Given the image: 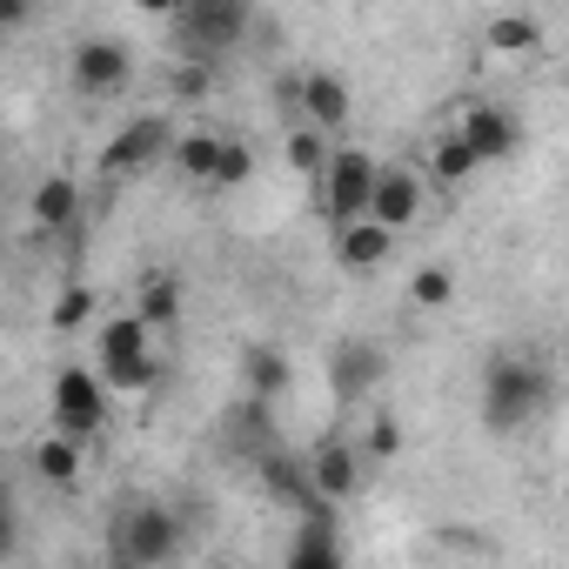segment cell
<instances>
[{
    "instance_id": "25",
    "label": "cell",
    "mask_w": 569,
    "mask_h": 569,
    "mask_svg": "<svg viewBox=\"0 0 569 569\" xmlns=\"http://www.w3.org/2000/svg\"><path fill=\"white\" fill-rule=\"evenodd\" d=\"M281 154H289V168H296V174H322V161L336 154V141L296 121V128H289V141H281Z\"/></svg>"
},
{
    "instance_id": "4",
    "label": "cell",
    "mask_w": 569,
    "mask_h": 569,
    "mask_svg": "<svg viewBox=\"0 0 569 569\" xmlns=\"http://www.w3.org/2000/svg\"><path fill=\"white\" fill-rule=\"evenodd\" d=\"M168 28H174V61L214 68L221 54H234L254 34V8H241V0H194V8H181Z\"/></svg>"
},
{
    "instance_id": "2",
    "label": "cell",
    "mask_w": 569,
    "mask_h": 569,
    "mask_svg": "<svg viewBox=\"0 0 569 569\" xmlns=\"http://www.w3.org/2000/svg\"><path fill=\"white\" fill-rule=\"evenodd\" d=\"M181 536H188L181 509L141 496V502H128V509L108 522V569H161V562H174Z\"/></svg>"
},
{
    "instance_id": "7",
    "label": "cell",
    "mask_w": 569,
    "mask_h": 569,
    "mask_svg": "<svg viewBox=\"0 0 569 569\" xmlns=\"http://www.w3.org/2000/svg\"><path fill=\"white\" fill-rule=\"evenodd\" d=\"M128 74H134V48H128L121 34H88V41H74V54H68V81H74V94H88V101L121 94Z\"/></svg>"
},
{
    "instance_id": "26",
    "label": "cell",
    "mask_w": 569,
    "mask_h": 569,
    "mask_svg": "<svg viewBox=\"0 0 569 569\" xmlns=\"http://www.w3.org/2000/svg\"><path fill=\"white\" fill-rule=\"evenodd\" d=\"M228 429H234V442H241L254 462H261L268 449H281V442H274V429H268V409H261V402H241V409L228 416Z\"/></svg>"
},
{
    "instance_id": "20",
    "label": "cell",
    "mask_w": 569,
    "mask_h": 569,
    "mask_svg": "<svg viewBox=\"0 0 569 569\" xmlns=\"http://www.w3.org/2000/svg\"><path fill=\"white\" fill-rule=\"evenodd\" d=\"M449 302H456V268H449V261H422V268L409 274V309L436 316V309H449Z\"/></svg>"
},
{
    "instance_id": "17",
    "label": "cell",
    "mask_w": 569,
    "mask_h": 569,
    "mask_svg": "<svg viewBox=\"0 0 569 569\" xmlns=\"http://www.w3.org/2000/svg\"><path fill=\"white\" fill-rule=\"evenodd\" d=\"M81 469H88V449H74L68 436H34L28 442V476L41 482V489H74L81 482Z\"/></svg>"
},
{
    "instance_id": "21",
    "label": "cell",
    "mask_w": 569,
    "mask_h": 569,
    "mask_svg": "<svg viewBox=\"0 0 569 569\" xmlns=\"http://www.w3.org/2000/svg\"><path fill=\"white\" fill-rule=\"evenodd\" d=\"M489 48L496 54H536L542 48V21L536 14H489Z\"/></svg>"
},
{
    "instance_id": "16",
    "label": "cell",
    "mask_w": 569,
    "mask_h": 569,
    "mask_svg": "<svg viewBox=\"0 0 569 569\" xmlns=\"http://www.w3.org/2000/svg\"><path fill=\"white\" fill-rule=\"evenodd\" d=\"M289 382H296V362L281 356L274 342H248L241 349V389H248V402H274V396H289Z\"/></svg>"
},
{
    "instance_id": "18",
    "label": "cell",
    "mask_w": 569,
    "mask_h": 569,
    "mask_svg": "<svg viewBox=\"0 0 569 569\" xmlns=\"http://www.w3.org/2000/svg\"><path fill=\"white\" fill-rule=\"evenodd\" d=\"M389 254H396V234H389V228H376V221H349V228H336V261H342L349 274H376Z\"/></svg>"
},
{
    "instance_id": "30",
    "label": "cell",
    "mask_w": 569,
    "mask_h": 569,
    "mask_svg": "<svg viewBox=\"0 0 569 569\" xmlns=\"http://www.w3.org/2000/svg\"><path fill=\"white\" fill-rule=\"evenodd\" d=\"M88 316H94V289H68L48 322H54V329H88Z\"/></svg>"
},
{
    "instance_id": "1",
    "label": "cell",
    "mask_w": 569,
    "mask_h": 569,
    "mask_svg": "<svg viewBox=\"0 0 569 569\" xmlns=\"http://www.w3.org/2000/svg\"><path fill=\"white\" fill-rule=\"evenodd\" d=\"M556 402V376L536 356H496L482 369V429L489 436H522L549 416Z\"/></svg>"
},
{
    "instance_id": "23",
    "label": "cell",
    "mask_w": 569,
    "mask_h": 569,
    "mask_svg": "<svg viewBox=\"0 0 569 569\" xmlns=\"http://www.w3.org/2000/svg\"><path fill=\"white\" fill-rule=\"evenodd\" d=\"M416 174H422V181H442V188H456V181H469V174H476V161H469V148H462L456 134H442Z\"/></svg>"
},
{
    "instance_id": "8",
    "label": "cell",
    "mask_w": 569,
    "mask_h": 569,
    "mask_svg": "<svg viewBox=\"0 0 569 569\" xmlns=\"http://www.w3.org/2000/svg\"><path fill=\"white\" fill-rule=\"evenodd\" d=\"M449 134L469 148L476 168H482V161H509V154H522V114L502 108V101H469V108L456 114Z\"/></svg>"
},
{
    "instance_id": "31",
    "label": "cell",
    "mask_w": 569,
    "mask_h": 569,
    "mask_svg": "<svg viewBox=\"0 0 569 569\" xmlns=\"http://www.w3.org/2000/svg\"><path fill=\"white\" fill-rule=\"evenodd\" d=\"M214 88V68H201V61H174V94L181 101H201Z\"/></svg>"
},
{
    "instance_id": "29",
    "label": "cell",
    "mask_w": 569,
    "mask_h": 569,
    "mask_svg": "<svg viewBox=\"0 0 569 569\" xmlns=\"http://www.w3.org/2000/svg\"><path fill=\"white\" fill-rule=\"evenodd\" d=\"M14 549H21V509H14V482L0 476V569L14 562Z\"/></svg>"
},
{
    "instance_id": "11",
    "label": "cell",
    "mask_w": 569,
    "mask_h": 569,
    "mask_svg": "<svg viewBox=\"0 0 569 569\" xmlns=\"http://www.w3.org/2000/svg\"><path fill=\"white\" fill-rule=\"evenodd\" d=\"M422 208H429V181H422L409 161H382L376 194H369V221L389 228V234H402V228L422 221Z\"/></svg>"
},
{
    "instance_id": "27",
    "label": "cell",
    "mask_w": 569,
    "mask_h": 569,
    "mask_svg": "<svg viewBox=\"0 0 569 569\" xmlns=\"http://www.w3.org/2000/svg\"><path fill=\"white\" fill-rule=\"evenodd\" d=\"M248 174H254V148H248V141H221V154H214V174H208V181H214V188H241Z\"/></svg>"
},
{
    "instance_id": "13",
    "label": "cell",
    "mask_w": 569,
    "mask_h": 569,
    "mask_svg": "<svg viewBox=\"0 0 569 569\" xmlns=\"http://www.w3.org/2000/svg\"><path fill=\"white\" fill-rule=\"evenodd\" d=\"M296 108H302V128H316V134L336 141L349 128V114H356V94H349V81L336 68H309L296 81Z\"/></svg>"
},
{
    "instance_id": "5",
    "label": "cell",
    "mask_w": 569,
    "mask_h": 569,
    "mask_svg": "<svg viewBox=\"0 0 569 569\" xmlns=\"http://www.w3.org/2000/svg\"><path fill=\"white\" fill-rule=\"evenodd\" d=\"M48 409H54V436H68L74 449H88V442L108 429V389H101V376H94L88 362L54 369V396H48Z\"/></svg>"
},
{
    "instance_id": "28",
    "label": "cell",
    "mask_w": 569,
    "mask_h": 569,
    "mask_svg": "<svg viewBox=\"0 0 569 569\" xmlns=\"http://www.w3.org/2000/svg\"><path fill=\"white\" fill-rule=\"evenodd\" d=\"M356 449H362V462H369V456H376V462L402 456V422H396V416H376V422H369V436H362Z\"/></svg>"
},
{
    "instance_id": "15",
    "label": "cell",
    "mask_w": 569,
    "mask_h": 569,
    "mask_svg": "<svg viewBox=\"0 0 569 569\" xmlns=\"http://www.w3.org/2000/svg\"><path fill=\"white\" fill-rule=\"evenodd\" d=\"M281 569H349V556H342V542H336V516H302L296 536H289Z\"/></svg>"
},
{
    "instance_id": "10",
    "label": "cell",
    "mask_w": 569,
    "mask_h": 569,
    "mask_svg": "<svg viewBox=\"0 0 569 569\" xmlns=\"http://www.w3.org/2000/svg\"><path fill=\"white\" fill-rule=\"evenodd\" d=\"M302 469H309V496H316L322 509H342V502H356V496L369 489V462H362V449L342 442V436H329Z\"/></svg>"
},
{
    "instance_id": "9",
    "label": "cell",
    "mask_w": 569,
    "mask_h": 569,
    "mask_svg": "<svg viewBox=\"0 0 569 569\" xmlns=\"http://www.w3.org/2000/svg\"><path fill=\"white\" fill-rule=\"evenodd\" d=\"M168 148H174V121H168V114H134V121L101 148V174H108V181H128V174L168 161Z\"/></svg>"
},
{
    "instance_id": "6",
    "label": "cell",
    "mask_w": 569,
    "mask_h": 569,
    "mask_svg": "<svg viewBox=\"0 0 569 569\" xmlns=\"http://www.w3.org/2000/svg\"><path fill=\"white\" fill-rule=\"evenodd\" d=\"M376 174H382V161L369 154V148H336L329 161H322V214L336 221V228H349V221H369V194H376Z\"/></svg>"
},
{
    "instance_id": "24",
    "label": "cell",
    "mask_w": 569,
    "mask_h": 569,
    "mask_svg": "<svg viewBox=\"0 0 569 569\" xmlns=\"http://www.w3.org/2000/svg\"><path fill=\"white\" fill-rule=\"evenodd\" d=\"M134 316L148 322V329H174L181 322V281H148V289H141V302H134Z\"/></svg>"
},
{
    "instance_id": "3",
    "label": "cell",
    "mask_w": 569,
    "mask_h": 569,
    "mask_svg": "<svg viewBox=\"0 0 569 569\" xmlns=\"http://www.w3.org/2000/svg\"><path fill=\"white\" fill-rule=\"evenodd\" d=\"M94 376L108 396H141L154 389V329L128 309V316H108L94 329Z\"/></svg>"
},
{
    "instance_id": "12",
    "label": "cell",
    "mask_w": 569,
    "mask_h": 569,
    "mask_svg": "<svg viewBox=\"0 0 569 569\" xmlns=\"http://www.w3.org/2000/svg\"><path fill=\"white\" fill-rule=\"evenodd\" d=\"M382 376H389V349H382L376 336H342V342L329 349V389H336V402L376 396Z\"/></svg>"
},
{
    "instance_id": "32",
    "label": "cell",
    "mask_w": 569,
    "mask_h": 569,
    "mask_svg": "<svg viewBox=\"0 0 569 569\" xmlns=\"http://www.w3.org/2000/svg\"><path fill=\"white\" fill-rule=\"evenodd\" d=\"M34 14H28V0H0V34H14V28H28Z\"/></svg>"
},
{
    "instance_id": "14",
    "label": "cell",
    "mask_w": 569,
    "mask_h": 569,
    "mask_svg": "<svg viewBox=\"0 0 569 569\" xmlns=\"http://www.w3.org/2000/svg\"><path fill=\"white\" fill-rule=\"evenodd\" d=\"M254 476H261V489H268L274 502H289V509H302V516H336V509H322V502L309 496V469H302L296 449H268V456L254 462Z\"/></svg>"
},
{
    "instance_id": "19",
    "label": "cell",
    "mask_w": 569,
    "mask_h": 569,
    "mask_svg": "<svg viewBox=\"0 0 569 569\" xmlns=\"http://www.w3.org/2000/svg\"><path fill=\"white\" fill-rule=\"evenodd\" d=\"M28 214H34L41 234L74 228V214H81V181H74V174H48V181L34 188V201H28Z\"/></svg>"
},
{
    "instance_id": "22",
    "label": "cell",
    "mask_w": 569,
    "mask_h": 569,
    "mask_svg": "<svg viewBox=\"0 0 569 569\" xmlns=\"http://www.w3.org/2000/svg\"><path fill=\"white\" fill-rule=\"evenodd\" d=\"M214 154H221V134H208V128L174 134V148H168V161H174L188 181H208V174H214Z\"/></svg>"
}]
</instances>
